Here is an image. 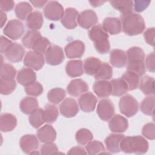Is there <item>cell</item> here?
I'll use <instances>...</instances> for the list:
<instances>
[{"label":"cell","mask_w":155,"mask_h":155,"mask_svg":"<svg viewBox=\"0 0 155 155\" xmlns=\"http://www.w3.org/2000/svg\"><path fill=\"white\" fill-rule=\"evenodd\" d=\"M122 30L128 36H136L142 33L145 28L143 18L139 14L129 13L120 15Z\"/></svg>","instance_id":"cell-1"},{"label":"cell","mask_w":155,"mask_h":155,"mask_svg":"<svg viewBox=\"0 0 155 155\" xmlns=\"http://www.w3.org/2000/svg\"><path fill=\"white\" fill-rule=\"evenodd\" d=\"M148 147V141L140 136H124L120 143V150L127 154H144L147 152Z\"/></svg>","instance_id":"cell-2"},{"label":"cell","mask_w":155,"mask_h":155,"mask_svg":"<svg viewBox=\"0 0 155 155\" xmlns=\"http://www.w3.org/2000/svg\"><path fill=\"white\" fill-rule=\"evenodd\" d=\"M127 70L133 71L139 76H142L146 71L145 64V53L139 47L130 48L127 53Z\"/></svg>","instance_id":"cell-3"},{"label":"cell","mask_w":155,"mask_h":155,"mask_svg":"<svg viewBox=\"0 0 155 155\" xmlns=\"http://www.w3.org/2000/svg\"><path fill=\"white\" fill-rule=\"evenodd\" d=\"M88 36L93 42L96 50L100 54H105L110 49L109 36L101 25L93 26L88 31Z\"/></svg>","instance_id":"cell-4"},{"label":"cell","mask_w":155,"mask_h":155,"mask_svg":"<svg viewBox=\"0 0 155 155\" xmlns=\"http://www.w3.org/2000/svg\"><path fill=\"white\" fill-rule=\"evenodd\" d=\"M119 107L121 113L128 117L134 116L139 110L137 100L130 94L125 95L120 99Z\"/></svg>","instance_id":"cell-5"},{"label":"cell","mask_w":155,"mask_h":155,"mask_svg":"<svg viewBox=\"0 0 155 155\" xmlns=\"http://www.w3.org/2000/svg\"><path fill=\"white\" fill-rule=\"evenodd\" d=\"M24 32L23 23L18 19H12L8 22L3 29L4 34L12 40L20 38Z\"/></svg>","instance_id":"cell-6"},{"label":"cell","mask_w":155,"mask_h":155,"mask_svg":"<svg viewBox=\"0 0 155 155\" xmlns=\"http://www.w3.org/2000/svg\"><path fill=\"white\" fill-rule=\"evenodd\" d=\"M44 15L46 18L51 21H58L61 19L64 13V8L62 5L57 1H48L44 10Z\"/></svg>","instance_id":"cell-7"},{"label":"cell","mask_w":155,"mask_h":155,"mask_svg":"<svg viewBox=\"0 0 155 155\" xmlns=\"http://www.w3.org/2000/svg\"><path fill=\"white\" fill-rule=\"evenodd\" d=\"M45 60L42 54L35 51H28L24 59V65L33 70H41L44 65Z\"/></svg>","instance_id":"cell-8"},{"label":"cell","mask_w":155,"mask_h":155,"mask_svg":"<svg viewBox=\"0 0 155 155\" xmlns=\"http://www.w3.org/2000/svg\"><path fill=\"white\" fill-rule=\"evenodd\" d=\"M47 63L51 65L61 64L64 60V53L62 48L56 45H51L45 53Z\"/></svg>","instance_id":"cell-9"},{"label":"cell","mask_w":155,"mask_h":155,"mask_svg":"<svg viewBox=\"0 0 155 155\" xmlns=\"http://www.w3.org/2000/svg\"><path fill=\"white\" fill-rule=\"evenodd\" d=\"M96 111L101 119L108 121L114 116V106L109 99H103L99 102Z\"/></svg>","instance_id":"cell-10"},{"label":"cell","mask_w":155,"mask_h":155,"mask_svg":"<svg viewBox=\"0 0 155 155\" xmlns=\"http://www.w3.org/2000/svg\"><path fill=\"white\" fill-rule=\"evenodd\" d=\"M97 21L98 18L96 13L90 9L81 12L77 18L79 25L85 29L91 28L97 23Z\"/></svg>","instance_id":"cell-11"},{"label":"cell","mask_w":155,"mask_h":155,"mask_svg":"<svg viewBox=\"0 0 155 155\" xmlns=\"http://www.w3.org/2000/svg\"><path fill=\"white\" fill-rule=\"evenodd\" d=\"M25 53L23 47L18 43H12L5 51V58L11 62H19L22 61Z\"/></svg>","instance_id":"cell-12"},{"label":"cell","mask_w":155,"mask_h":155,"mask_svg":"<svg viewBox=\"0 0 155 155\" xmlns=\"http://www.w3.org/2000/svg\"><path fill=\"white\" fill-rule=\"evenodd\" d=\"M97 99L91 92H85L82 94L78 99V104L81 109L85 113H90L96 108Z\"/></svg>","instance_id":"cell-13"},{"label":"cell","mask_w":155,"mask_h":155,"mask_svg":"<svg viewBox=\"0 0 155 155\" xmlns=\"http://www.w3.org/2000/svg\"><path fill=\"white\" fill-rule=\"evenodd\" d=\"M65 53L68 58H79L82 57L85 51V45L83 42L75 40L69 42L65 47Z\"/></svg>","instance_id":"cell-14"},{"label":"cell","mask_w":155,"mask_h":155,"mask_svg":"<svg viewBox=\"0 0 155 155\" xmlns=\"http://www.w3.org/2000/svg\"><path fill=\"white\" fill-rule=\"evenodd\" d=\"M59 111L61 114L65 117H73L79 111V107L76 101L73 98L65 99L59 106Z\"/></svg>","instance_id":"cell-15"},{"label":"cell","mask_w":155,"mask_h":155,"mask_svg":"<svg viewBox=\"0 0 155 155\" xmlns=\"http://www.w3.org/2000/svg\"><path fill=\"white\" fill-rule=\"evenodd\" d=\"M88 90V84L81 79H75L70 81L67 87L68 93L73 97H78L87 92Z\"/></svg>","instance_id":"cell-16"},{"label":"cell","mask_w":155,"mask_h":155,"mask_svg":"<svg viewBox=\"0 0 155 155\" xmlns=\"http://www.w3.org/2000/svg\"><path fill=\"white\" fill-rule=\"evenodd\" d=\"M110 130L115 133H121L125 131L128 127L127 119L120 114L114 115L108 123Z\"/></svg>","instance_id":"cell-17"},{"label":"cell","mask_w":155,"mask_h":155,"mask_svg":"<svg viewBox=\"0 0 155 155\" xmlns=\"http://www.w3.org/2000/svg\"><path fill=\"white\" fill-rule=\"evenodd\" d=\"M19 145L24 153L30 154L31 152L38 149L39 141L34 134H25L21 137Z\"/></svg>","instance_id":"cell-18"},{"label":"cell","mask_w":155,"mask_h":155,"mask_svg":"<svg viewBox=\"0 0 155 155\" xmlns=\"http://www.w3.org/2000/svg\"><path fill=\"white\" fill-rule=\"evenodd\" d=\"M78 15V12L75 8L71 7L66 8L61 19V24L67 29H74L77 27Z\"/></svg>","instance_id":"cell-19"},{"label":"cell","mask_w":155,"mask_h":155,"mask_svg":"<svg viewBox=\"0 0 155 155\" xmlns=\"http://www.w3.org/2000/svg\"><path fill=\"white\" fill-rule=\"evenodd\" d=\"M102 27L107 33L111 35H117L122 31L121 21L119 18L115 17L105 18Z\"/></svg>","instance_id":"cell-20"},{"label":"cell","mask_w":155,"mask_h":155,"mask_svg":"<svg viewBox=\"0 0 155 155\" xmlns=\"http://www.w3.org/2000/svg\"><path fill=\"white\" fill-rule=\"evenodd\" d=\"M38 139L43 143L51 142L55 140L56 132L51 125H45L41 127L36 133Z\"/></svg>","instance_id":"cell-21"},{"label":"cell","mask_w":155,"mask_h":155,"mask_svg":"<svg viewBox=\"0 0 155 155\" xmlns=\"http://www.w3.org/2000/svg\"><path fill=\"white\" fill-rule=\"evenodd\" d=\"M93 89L99 97H108L112 93L111 84L107 80H97L94 83Z\"/></svg>","instance_id":"cell-22"},{"label":"cell","mask_w":155,"mask_h":155,"mask_svg":"<svg viewBox=\"0 0 155 155\" xmlns=\"http://www.w3.org/2000/svg\"><path fill=\"white\" fill-rule=\"evenodd\" d=\"M126 53L120 49L112 50L110 54V62L114 67L122 68L127 64Z\"/></svg>","instance_id":"cell-23"},{"label":"cell","mask_w":155,"mask_h":155,"mask_svg":"<svg viewBox=\"0 0 155 155\" xmlns=\"http://www.w3.org/2000/svg\"><path fill=\"white\" fill-rule=\"evenodd\" d=\"M124 137V135L122 134L114 133L110 134L104 140L107 150L111 153L120 152V143Z\"/></svg>","instance_id":"cell-24"},{"label":"cell","mask_w":155,"mask_h":155,"mask_svg":"<svg viewBox=\"0 0 155 155\" xmlns=\"http://www.w3.org/2000/svg\"><path fill=\"white\" fill-rule=\"evenodd\" d=\"M16 79L21 85L25 87L36 81V74L33 70L29 68H23L18 71Z\"/></svg>","instance_id":"cell-25"},{"label":"cell","mask_w":155,"mask_h":155,"mask_svg":"<svg viewBox=\"0 0 155 155\" xmlns=\"http://www.w3.org/2000/svg\"><path fill=\"white\" fill-rule=\"evenodd\" d=\"M65 71L67 75L71 78L81 76L84 73L82 61L79 59L68 61L65 66Z\"/></svg>","instance_id":"cell-26"},{"label":"cell","mask_w":155,"mask_h":155,"mask_svg":"<svg viewBox=\"0 0 155 155\" xmlns=\"http://www.w3.org/2000/svg\"><path fill=\"white\" fill-rule=\"evenodd\" d=\"M17 125L16 117L11 113H3L0 118V129L2 132L12 131Z\"/></svg>","instance_id":"cell-27"},{"label":"cell","mask_w":155,"mask_h":155,"mask_svg":"<svg viewBox=\"0 0 155 155\" xmlns=\"http://www.w3.org/2000/svg\"><path fill=\"white\" fill-rule=\"evenodd\" d=\"M43 22L42 15L39 11L32 12L26 19L27 27L30 30H38L42 27Z\"/></svg>","instance_id":"cell-28"},{"label":"cell","mask_w":155,"mask_h":155,"mask_svg":"<svg viewBox=\"0 0 155 155\" xmlns=\"http://www.w3.org/2000/svg\"><path fill=\"white\" fill-rule=\"evenodd\" d=\"M58 115V109L53 104H47L45 105L44 109L42 110V116L44 122L48 124L54 123L56 120Z\"/></svg>","instance_id":"cell-29"},{"label":"cell","mask_w":155,"mask_h":155,"mask_svg":"<svg viewBox=\"0 0 155 155\" xmlns=\"http://www.w3.org/2000/svg\"><path fill=\"white\" fill-rule=\"evenodd\" d=\"M102 62L95 57H88L84 60L83 67L84 71L88 75H94L99 69Z\"/></svg>","instance_id":"cell-30"},{"label":"cell","mask_w":155,"mask_h":155,"mask_svg":"<svg viewBox=\"0 0 155 155\" xmlns=\"http://www.w3.org/2000/svg\"><path fill=\"white\" fill-rule=\"evenodd\" d=\"M112 86L111 94L115 96H121L125 94L128 90V85L122 78L113 79L110 81Z\"/></svg>","instance_id":"cell-31"},{"label":"cell","mask_w":155,"mask_h":155,"mask_svg":"<svg viewBox=\"0 0 155 155\" xmlns=\"http://www.w3.org/2000/svg\"><path fill=\"white\" fill-rule=\"evenodd\" d=\"M21 111L25 114H30L38 108V100L33 97H25L22 99L19 104Z\"/></svg>","instance_id":"cell-32"},{"label":"cell","mask_w":155,"mask_h":155,"mask_svg":"<svg viewBox=\"0 0 155 155\" xmlns=\"http://www.w3.org/2000/svg\"><path fill=\"white\" fill-rule=\"evenodd\" d=\"M32 7L28 2H21L15 8L16 17L21 20H26L29 15L32 12Z\"/></svg>","instance_id":"cell-33"},{"label":"cell","mask_w":155,"mask_h":155,"mask_svg":"<svg viewBox=\"0 0 155 155\" xmlns=\"http://www.w3.org/2000/svg\"><path fill=\"white\" fill-rule=\"evenodd\" d=\"M154 79L149 76H143L140 82H139V88L140 91L145 95H152L154 94Z\"/></svg>","instance_id":"cell-34"},{"label":"cell","mask_w":155,"mask_h":155,"mask_svg":"<svg viewBox=\"0 0 155 155\" xmlns=\"http://www.w3.org/2000/svg\"><path fill=\"white\" fill-rule=\"evenodd\" d=\"M122 78L127 84L128 90H134L139 87L140 82L139 76L136 73L127 70L122 75Z\"/></svg>","instance_id":"cell-35"},{"label":"cell","mask_w":155,"mask_h":155,"mask_svg":"<svg viewBox=\"0 0 155 155\" xmlns=\"http://www.w3.org/2000/svg\"><path fill=\"white\" fill-rule=\"evenodd\" d=\"M110 3L114 8L122 14L131 13L133 11V1H111Z\"/></svg>","instance_id":"cell-36"},{"label":"cell","mask_w":155,"mask_h":155,"mask_svg":"<svg viewBox=\"0 0 155 155\" xmlns=\"http://www.w3.org/2000/svg\"><path fill=\"white\" fill-rule=\"evenodd\" d=\"M113 68L107 62H102L97 72L94 75L97 80H108L112 78Z\"/></svg>","instance_id":"cell-37"},{"label":"cell","mask_w":155,"mask_h":155,"mask_svg":"<svg viewBox=\"0 0 155 155\" xmlns=\"http://www.w3.org/2000/svg\"><path fill=\"white\" fill-rule=\"evenodd\" d=\"M65 91L61 88H54L47 93V98L49 102L53 104H58L65 97Z\"/></svg>","instance_id":"cell-38"},{"label":"cell","mask_w":155,"mask_h":155,"mask_svg":"<svg viewBox=\"0 0 155 155\" xmlns=\"http://www.w3.org/2000/svg\"><path fill=\"white\" fill-rule=\"evenodd\" d=\"M41 36V34L38 30H30L23 36L22 43L26 48H31L35 42Z\"/></svg>","instance_id":"cell-39"},{"label":"cell","mask_w":155,"mask_h":155,"mask_svg":"<svg viewBox=\"0 0 155 155\" xmlns=\"http://www.w3.org/2000/svg\"><path fill=\"white\" fill-rule=\"evenodd\" d=\"M154 96H149L143 99L140 104V110L141 111L149 116H153L154 111Z\"/></svg>","instance_id":"cell-40"},{"label":"cell","mask_w":155,"mask_h":155,"mask_svg":"<svg viewBox=\"0 0 155 155\" xmlns=\"http://www.w3.org/2000/svg\"><path fill=\"white\" fill-rule=\"evenodd\" d=\"M16 87V82L14 79H0V93L4 95L11 94Z\"/></svg>","instance_id":"cell-41"},{"label":"cell","mask_w":155,"mask_h":155,"mask_svg":"<svg viewBox=\"0 0 155 155\" xmlns=\"http://www.w3.org/2000/svg\"><path fill=\"white\" fill-rule=\"evenodd\" d=\"M93 138L92 133L87 128H81L76 133L75 139L77 142L82 145H86Z\"/></svg>","instance_id":"cell-42"},{"label":"cell","mask_w":155,"mask_h":155,"mask_svg":"<svg viewBox=\"0 0 155 155\" xmlns=\"http://www.w3.org/2000/svg\"><path fill=\"white\" fill-rule=\"evenodd\" d=\"M42 109L38 108L32 111L29 116V122L30 125L35 128H38L40 127L44 123L42 116Z\"/></svg>","instance_id":"cell-43"},{"label":"cell","mask_w":155,"mask_h":155,"mask_svg":"<svg viewBox=\"0 0 155 155\" xmlns=\"http://www.w3.org/2000/svg\"><path fill=\"white\" fill-rule=\"evenodd\" d=\"M51 45V43L49 40L45 37L39 38L33 44L31 49L38 53L41 54H45L47 48Z\"/></svg>","instance_id":"cell-44"},{"label":"cell","mask_w":155,"mask_h":155,"mask_svg":"<svg viewBox=\"0 0 155 155\" xmlns=\"http://www.w3.org/2000/svg\"><path fill=\"white\" fill-rule=\"evenodd\" d=\"M85 149L87 154L90 155L100 154L105 150L104 146L102 142L92 140L86 144Z\"/></svg>","instance_id":"cell-45"},{"label":"cell","mask_w":155,"mask_h":155,"mask_svg":"<svg viewBox=\"0 0 155 155\" xmlns=\"http://www.w3.org/2000/svg\"><path fill=\"white\" fill-rule=\"evenodd\" d=\"M17 73L16 68L11 64L4 63L1 65L0 75L1 78L14 79Z\"/></svg>","instance_id":"cell-46"},{"label":"cell","mask_w":155,"mask_h":155,"mask_svg":"<svg viewBox=\"0 0 155 155\" xmlns=\"http://www.w3.org/2000/svg\"><path fill=\"white\" fill-rule=\"evenodd\" d=\"M27 94L31 96H38L43 92V87L38 82H33L24 88Z\"/></svg>","instance_id":"cell-47"},{"label":"cell","mask_w":155,"mask_h":155,"mask_svg":"<svg viewBox=\"0 0 155 155\" xmlns=\"http://www.w3.org/2000/svg\"><path fill=\"white\" fill-rule=\"evenodd\" d=\"M142 135L146 138L154 140L155 138V125L153 122L146 124L142 130Z\"/></svg>","instance_id":"cell-48"},{"label":"cell","mask_w":155,"mask_h":155,"mask_svg":"<svg viewBox=\"0 0 155 155\" xmlns=\"http://www.w3.org/2000/svg\"><path fill=\"white\" fill-rule=\"evenodd\" d=\"M41 154H53L58 151V148L53 142L45 143L41 148Z\"/></svg>","instance_id":"cell-49"},{"label":"cell","mask_w":155,"mask_h":155,"mask_svg":"<svg viewBox=\"0 0 155 155\" xmlns=\"http://www.w3.org/2000/svg\"><path fill=\"white\" fill-rule=\"evenodd\" d=\"M154 33L155 28L154 27L149 28L143 33V37L145 41L150 45L154 46Z\"/></svg>","instance_id":"cell-50"},{"label":"cell","mask_w":155,"mask_h":155,"mask_svg":"<svg viewBox=\"0 0 155 155\" xmlns=\"http://www.w3.org/2000/svg\"><path fill=\"white\" fill-rule=\"evenodd\" d=\"M151 3V1H133V6L136 12H142L145 10Z\"/></svg>","instance_id":"cell-51"},{"label":"cell","mask_w":155,"mask_h":155,"mask_svg":"<svg viewBox=\"0 0 155 155\" xmlns=\"http://www.w3.org/2000/svg\"><path fill=\"white\" fill-rule=\"evenodd\" d=\"M145 66L147 70L152 73L154 72L155 67H154V53L152 52L149 53L145 59Z\"/></svg>","instance_id":"cell-52"},{"label":"cell","mask_w":155,"mask_h":155,"mask_svg":"<svg viewBox=\"0 0 155 155\" xmlns=\"http://www.w3.org/2000/svg\"><path fill=\"white\" fill-rule=\"evenodd\" d=\"M15 5V3L13 1H2L0 2V8L2 12H9L11 11Z\"/></svg>","instance_id":"cell-53"},{"label":"cell","mask_w":155,"mask_h":155,"mask_svg":"<svg viewBox=\"0 0 155 155\" xmlns=\"http://www.w3.org/2000/svg\"><path fill=\"white\" fill-rule=\"evenodd\" d=\"M1 44H0V50L2 54H4L6 49L13 43L10 40L4 37V36H1Z\"/></svg>","instance_id":"cell-54"},{"label":"cell","mask_w":155,"mask_h":155,"mask_svg":"<svg viewBox=\"0 0 155 155\" xmlns=\"http://www.w3.org/2000/svg\"><path fill=\"white\" fill-rule=\"evenodd\" d=\"M68 154H87V153L85 149L80 146L74 147L71 148L67 153Z\"/></svg>","instance_id":"cell-55"},{"label":"cell","mask_w":155,"mask_h":155,"mask_svg":"<svg viewBox=\"0 0 155 155\" xmlns=\"http://www.w3.org/2000/svg\"><path fill=\"white\" fill-rule=\"evenodd\" d=\"M47 2L48 1H30V3H31L33 6L36 8H41L45 4H46Z\"/></svg>","instance_id":"cell-56"},{"label":"cell","mask_w":155,"mask_h":155,"mask_svg":"<svg viewBox=\"0 0 155 155\" xmlns=\"http://www.w3.org/2000/svg\"><path fill=\"white\" fill-rule=\"evenodd\" d=\"M89 2L91 4V5H92L93 7H99V6L102 5L105 2V1H90Z\"/></svg>","instance_id":"cell-57"},{"label":"cell","mask_w":155,"mask_h":155,"mask_svg":"<svg viewBox=\"0 0 155 155\" xmlns=\"http://www.w3.org/2000/svg\"><path fill=\"white\" fill-rule=\"evenodd\" d=\"M1 27H2L7 21V16H6V14L2 11H1Z\"/></svg>","instance_id":"cell-58"}]
</instances>
